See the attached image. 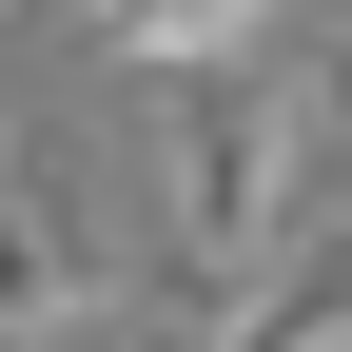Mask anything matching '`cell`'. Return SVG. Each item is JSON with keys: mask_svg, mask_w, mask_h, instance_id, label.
Listing matches in <instances>:
<instances>
[{"mask_svg": "<svg viewBox=\"0 0 352 352\" xmlns=\"http://www.w3.org/2000/svg\"><path fill=\"white\" fill-rule=\"evenodd\" d=\"M294 215H314V138H294V59L274 78H176V274L235 294L294 254Z\"/></svg>", "mask_w": 352, "mask_h": 352, "instance_id": "1", "label": "cell"}, {"mask_svg": "<svg viewBox=\"0 0 352 352\" xmlns=\"http://www.w3.org/2000/svg\"><path fill=\"white\" fill-rule=\"evenodd\" d=\"M98 294V235H78V176L59 157H0V333H59Z\"/></svg>", "mask_w": 352, "mask_h": 352, "instance_id": "2", "label": "cell"}, {"mask_svg": "<svg viewBox=\"0 0 352 352\" xmlns=\"http://www.w3.org/2000/svg\"><path fill=\"white\" fill-rule=\"evenodd\" d=\"M78 20H98L118 78H235L254 39H274V0H78Z\"/></svg>", "mask_w": 352, "mask_h": 352, "instance_id": "3", "label": "cell"}, {"mask_svg": "<svg viewBox=\"0 0 352 352\" xmlns=\"http://www.w3.org/2000/svg\"><path fill=\"white\" fill-rule=\"evenodd\" d=\"M118 352H196V314H157V333H118Z\"/></svg>", "mask_w": 352, "mask_h": 352, "instance_id": "4", "label": "cell"}, {"mask_svg": "<svg viewBox=\"0 0 352 352\" xmlns=\"http://www.w3.org/2000/svg\"><path fill=\"white\" fill-rule=\"evenodd\" d=\"M0 352H20V333H0Z\"/></svg>", "mask_w": 352, "mask_h": 352, "instance_id": "5", "label": "cell"}, {"mask_svg": "<svg viewBox=\"0 0 352 352\" xmlns=\"http://www.w3.org/2000/svg\"><path fill=\"white\" fill-rule=\"evenodd\" d=\"M0 157H20V138H0Z\"/></svg>", "mask_w": 352, "mask_h": 352, "instance_id": "6", "label": "cell"}]
</instances>
